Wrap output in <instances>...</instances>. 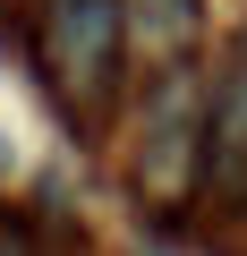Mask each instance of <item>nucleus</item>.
<instances>
[{
    "instance_id": "obj_1",
    "label": "nucleus",
    "mask_w": 247,
    "mask_h": 256,
    "mask_svg": "<svg viewBox=\"0 0 247 256\" xmlns=\"http://www.w3.org/2000/svg\"><path fill=\"white\" fill-rule=\"evenodd\" d=\"M119 0H51V26H43V60L60 77V94L77 111H94L119 86Z\"/></svg>"
},
{
    "instance_id": "obj_2",
    "label": "nucleus",
    "mask_w": 247,
    "mask_h": 256,
    "mask_svg": "<svg viewBox=\"0 0 247 256\" xmlns=\"http://www.w3.org/2000/svg\"><path fill=\"white\" fill-rule=\"evenodd\" d=\"M196 120H179V94H162L154 102V128H145V188L154 196H171L179 180H188V162H196Z\"/></svg>"
},
{
    "instance_id": "obj_4",
    "label": "nucleus",
    "mask_w": 247,
    "mask_h": 256,
    "mask_svg": "<svg viewBox=\"0 0 247 256\" xmlns=\"http://www.w3.org/2000/svg\"><path fill=\"white\" fill-rule=\"evenodd\" d=\"M0 256H34V248H26V230H17L9 214H0Z\"/></svg>"
},
{
    "instance_id": "obj_3",
    "label": "nucleus",
    "mask_w": 247,
    "mask_h": 256,
    "mask_svg": "<svg viewBox=\"0 0 247 256\" xmlns=\"http://www.w3.org/2000/svg\"><path fill=\"white\" fill-rule=\"evenodd\" d=\"M119 9H128L145 34H188L196 26V0H119Z\"/></svg>"
}]
</instances>
